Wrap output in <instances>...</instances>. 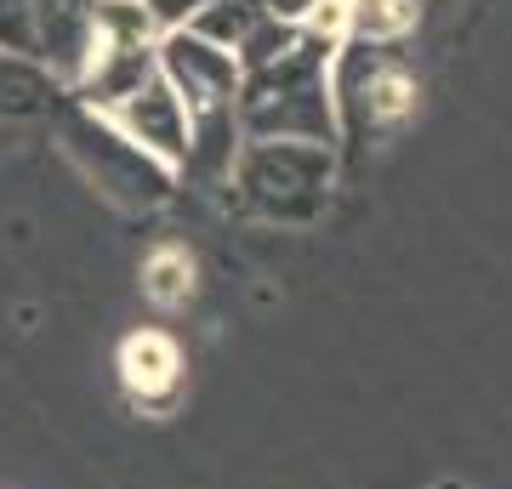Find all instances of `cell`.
Returning a JSON list of instances; mask_svg holds the SVG:
<instances>
[{"label": "cell", "instance_id": "obj_5", "mask_svg": "<svg viewBox=\"0 0 512 489\" xmlns=\"http://www.w3.org/2000/svg\"><path fill=\"white\" fill-rule=\"evenodd\" d=\"M148 296L154 302H165V308H177V302H188V290H194V268H188L183 251H160L154 262H148Z\"/></svg>", "mask_w": 512, "mask_h": 489}, {"label": "cell", "instance_id": "obj_2", "mask_svg": "<svg viewBox=\"0 0 512 489\" xmlns=\"http://www.w3.org/2000/svg\"><path fill=\"white\" fill-rule=\"evenodd\" d=\"M165 86L183 97L188 109H222V97L234 91V57L211 46V40H188L177 35L165 46Z\"/></svg>", "mask_w": 512, "mask_h": 489}, {"label": "cell", "instance_id": "obj_4", "mask_svg": "<svg viewBox=\"0 0 512 489\" xmlns=\"http://www.w3.org/2000/svg\"><path fill=\"white\" fill-rule=\"evenodd\" d=\"M120 376H126V387L143 404H171L177 399V381H183V359H177V347L165 342V336L148 330V336H131L126 342Z\"/></svg>", "mask_w": 512, "mask_h": 489}, {"label": "cell", "instance_id": "obj_3", "mask_svg": "<svg viewBox=\"0 0 512 489\" xmlns=\"http://www.w3.org/2000/svg\"><path fill=\"white\" fill-rule=\"evenodd\" d=\"M245 188H251L256 200L268 205V211H279V200L285 194H296V188H325V154L308 143H268L256 148L251 165H245Z\"/></svg>", "mask_w": 512, "mask_h": 489}, {"label": "cell", "instance_id": "obj_1", "mask_svg": "<svg viewBox=\"0 0 512 489\" xmlns=\"http://www.w3.org/2000/svg\"><path fill=\"white\" fill-rule=\"evenodd\" d=\"M120 126H126L131 148H143L148 160H188L194 154V120L188 103L165 80H143L120 103Z\"/></svg>", "mask_w": 512, "mask_h": 489}]
</instances>
